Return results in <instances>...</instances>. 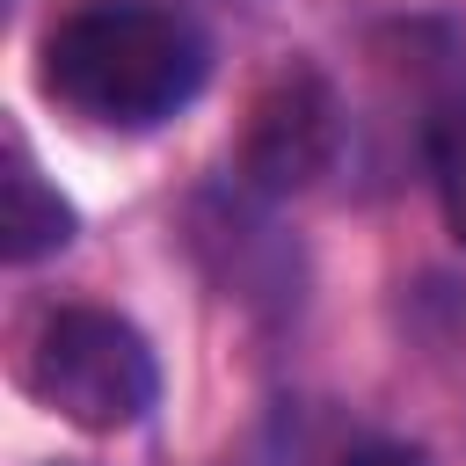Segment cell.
<instances>
[{
  "label": "cell",
  "instance_id": "obj_1",
  "mask_svg": "<svg viewBox=\"0 0 466 466\" xmlns=\"http://www.w3.org/2000/svg\"><path fill=\"white\" fill-rule=\"evenodd\" d=\"M211 80V36L167 0H66L36 29V95L87 131H153Z\"/></svg>",
  "mask_w": 466,
  "mask_h": 466
},
{
  "label": "cell",
  "instance_id": "obj_2",
  "mask_svg": "<svg viewBox=\"0 0 466 466\" xmlns=\"http://www.w3.org/2000/svg\"><path fill=\"white\" fill-rule=\"evenodd\" d=\"M22 393L87 437L138 430L160 400V357L138 320L109 306H51L22 342Z\"/></svg>",
  "mask_w": 466,
  "mask_h": 466
},
{
  "label": "cell",
  "instance_id": "obj_5",
  "mask_svg": "<svg viewBox=\"0 0 466 466\" xmlns=\"http://www.w3.org/2000/svg\"><path fill=\"white\" fill-rule=\"evenodd\" d=\"M422 167H430L444 233L466 248V66H451L422 95Z\"/></svg>",
  "mask_w": 466,
  "mask_h": 466
},
{
  "label": "cell",
  "instance_id": "obj_4",
  "mask_svg": "<svg viewBox=\"0 0 466 466\" xmlns=\"http://www.w3.org/2000/svg\"><path fill=\"white\" fill-rule=\"evenodd\" d=\"M73 204L44 182V167H36V153L22 146V138H7V175H0V255L15 262V269H29V262H44V255H58L66 240H73Z\"/></svg>",
  "mask_w": 466,
  "mask_h": 466
},
{
  "label": "cell",
  "instance_id": "obj_3",
  "mask_svg": "<svg viewBox=\"0 0 466 466\" xmlns=\"http://www.w3.org/2000/svg\"><path fill=\"white\" fill-rule=\"evenodd\" d=\"M342 131H350V116H342L335 80L313 58H277L248 95V116L233 138V182L255 204L306 197L342 160Z\"/></svg>",
  "mask_w": 466,
  "mask_h": 466
},
{
  "label": "cell",
  "instance_id": "obj_6",
  "mask_svg": "<svg viewBox=\"0 0 466 466\" xmlns=\"http://www.w3.org/2000/svg\"><path fill=\"white\" fill-rule=\"evenodd\" d=\"M342 466H430V451H422V444H400V437H371V444H357Z\"/></svg>",
  "mask_w": 466,
  "mask_h": 466
}]
</instances>
